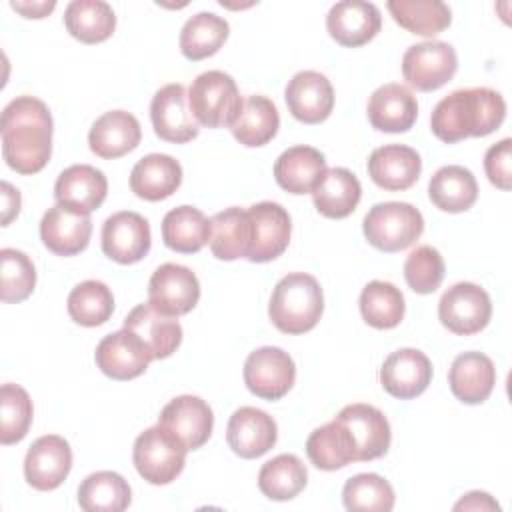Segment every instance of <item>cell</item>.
Returning <instances> with one entry per match:
<instances>
[{
  "label": "cell",
  "mask_w": 512,
  "mask_h": 512,
  "mask_svg": "<svg viewBox=\"0 0 512 512\" xmlns=\"http://www.w3.org/2000/svg\"><path fill=\"white\" fill-rule=\"evenodd\" d=\"M188 106L198 124L206 128H230L240 116L244 100L230 74L208 70L192 80L188 88Z\"/></svg>",
  "instance_id": "cell-4"
},
{
  "label": "cell",
  "mask_w": 512,
  "mask_h": 512,
  "mask_svg": "<svg viewBox=\"0 0 512 512\" xmlns=\"http://www.w3.org/2000/svg\"><path fill=\"white\" fill-rule=\"evenodd\" d=\"M296 380V364L278 346H262L248 354L244 362V384L262 400H280Z\"/></svg>",
  "instance_id": "cell-9"
},
{
  "label": "cell",
  "mask_w": 512,
  "mask_h": 512,
  "mask_svg": "<svg viewBox=\"0 0 512 512\" xmlns=\"http://www.w3.org/2000/svg\"><path fill=\"white\" fill-rule=\"evenodd\" d=\"M368 120L380 132H406L418 118L416 96L404 84H384L376 88L368 100Z\"/></svg>",
  "instance_id": "cell-25"
},
{
  "label": "cell",
  "mask_w": 512,
  "mask_h": 512,
  "mask_svg": "<svg viewBox=\"0 0 512 512\" xmlns=\"http://www.w3.org/2000/svg\"><path fill=\"white\" fill-rule=\"evenodd\" d=\"M382 26V16L376 4L360 0L336 2L326 16L328 34L346 48H358L370 42Z\"/></svg>",
  "instance_id": "cell-21"
},
{
  "label": "cell",
  "mask_w": 512,
  "mask_h": 512,
  "mask_svg": "<svg viewBox=\"0 0 512 512\" xmlns=\"http://www.w3.org/2000/svg\"><path fill=\"white\" fill-rule=\"evenodd\" d=\"M124 328L132 330L148 348L152 360L168 358L182 342V326L174 316L162 314L150 304L134 306L124 318Z\"/></svg>",
  "instance_id": "cell-26"
},
{
  "label": "cell",
  "mask_w": 512,
  "mask_h": 512,
  "mask_svg": "<svg viewBox=\"0 0 512 512\" xmlns=\"http://www.w3.org/2000/svg\"><path fill=\"white\" fill-rule=\"evenodd\" d=\"M388 12L398 26L418 36H436L452 22V12L442 0H390Z\"/></svg>",
  "instance_id": "cell-39"
},
{
  "label": "cell",
  "mask_w": 512,
  "mask_h": 512,
  "mask_svg": "<svg viewBox=\"0 0 512 512\" xmlns=\"http://www.w3.org/2000/svg\"><path fill=\"white\" fill-rule=\"evenodd\" d=\"M308 482V470L294 454H280L262 464L258 472V488L270 500H292Z\"/></svg>",
  "instance_id": "cell-41"
},
{
  "label": "cell",
  "mask_w": 512,
  "mask_h": 512,
  "mask_svg": "<svg viewBox=\"0 0 512 512\" xmlns=\"http://www.w3.org/2000/svg\"><path fill=\"white\" fill-rule=\"evenodd\" d=\"M114 312L112 290L100 280H84L72 288L68 294V314L70 318L86 328L100 326L108 322Z\"/></svg>",
  "instance_id": "cell-43"
},
{
  "label": "cell",
  "mask_w": 512,
  "mask_h": 512,
  "mask_svg": "<svg viewBox=\"0 0 512 512\" xmlns=\"http://www.w3.org/2000/svg\"><path fill=\"white\" fill-rule=\"evenodd\" d=\"M422 172L418 152L404 144H386L372 150L368 174L376 186L388 192H402L416 184Z\"/></svg>",
  "instance_id": "cell-23"
},
{
  "label": "cell",
  "mask_w": 512,
  "mask_h": 512,
  "mask_svg": "<svg viewBox=\"0 0 512 512\" xmlns=\"http://www.w3.org/2000/svg\"><path fill=\"white\" fill-rule=\"evenodd\" d=\"M510 148L512 140L504 138L498 144H492L486 150L484 156V170L488 180L500 188V190H510L512 186V172H510Z\"/></svg>",
  "instance_id": "cell-48"
},
{
  "label": "cell",
  "mask_w": 512,
  "mask_h": 512,
  "mask_svg": "<svg viewBox=\"0 0 512 512\" xmlns=\"http://www.w3.org/2000/svg\"><path fill=\"white\" fill-rule=\"evenodd\" d=\"M326 170L324 154L312 146H292L274 162V178L290 194H312Z\"/></svg>",
  "instance_id": "cell-29"
},
{
  "label": "cell",
  "mask_w": 512,
  "mask_h": 512,
  "mask_svg": "<svg viewBox=\"0 0 512 512\" xmlns=\"http://www.w3.org/2000/svg\"><path fill=\"white\" fill-rule=\"evenodd\" d=\"M132 502L130 484L112 470H100L78 486V504L86 512H122Z\"/></svg>",
  "instance_id": "cell-38"
},
{
  "label": "cell",
  "mask_w": 512,
  "mask_h": 512,
  "mask_svg": "<svg viewBox=\"0 0 512 512\" xmlns=\"http://www.w3.org/2000/svg\"><path fill=\"white\" fill-rule=\"evenodd\" d=\"M158 424L180 438L188 450H196L208 442L214 428V414L202 398L184 394L172 398L162 408Z\"/></svg>",
  "instance_id": "cell-18"
},
{
  "label": "cell",
  "mask_w": 512,
  "mask_h": 512,
  "mask_svg": "<svg viewBox=\"0 0 512 512\" xmlns=\"http://www.w3.org/2000/svg\"><path fill=\"white\" fill-rule=\"evenodd\" d=\"M506 116V102L500 92L478 86L462 88L444 96L432 110L430 128L446 144L464 138L488 136L500 128Z\"/></svg>",
  "instance_id": "cell-2"
},
{
  "label": "cell",
  "mask_w": 512,
  "mask_h": 512,
  "mask_svg": "<svg viewBox=\"0 0 512 512\" xmlns=\"http://www.w3.org/2000/svg\"><path fill=\"white\" fill-rule=\"evenodd\" d=\"M452 394L464 404H482L494 390L496 368L482 352L458 354L448 372Z\"/></svg>",
  "instance_id": "cell-28"
},
{
  "label": "cell",
  "mask_w": 512,
  "mask_h": 512,
  "mask_svg": "<svg viewBox=\"0 0 512 512\" xmlns=\"http://www.w3.org/2000/svg\"><path fill=\"white\" fill-rule=\"evenodd\" d=\"M20 192L10 184L2 182V226H8L20 212Z\"/></svg>",
  "instance_id": "cell-49"
},
{
  "label": "cell",
  "mask_w": 512,
  "mask_h": 512,
  "mask_svg": "<svg viewBox=\"0 0 512 512\" xmlns=\"http://www.w3.org/2000/svg\"><path fill=\"white\" fill-rule=\"evenodd\" d=\"M406 284L416 294H432L444 280V260L440 252L428 244L416 246L404 262Z\"/></svg>",
  "instance_id": "cell-47"
},
{
  "label": "cell",
  "mask_w": 512,
  "mask_h": 512,
  "mask_svg": "<svg viewBox=\"0 0 512 512\" xmlns=\"http://www.w3.org/2000/svg\"><path fill=\"white\" fill-rule=\"evenodd\" d=\"M228 22L214 12H198L186 20L180 32V52L188 60H204L214 56L226 42Z\"/></svg>",
  "instance_id": "cell-40"
},
{
  "label": "cell",
  "mask_w": 512,
  "mask_h": 512,
  "mask_svg": "<svg viewBox=\"0 0 512 512\" xmlns=\"http://www.w3.org/2000/svg\"><path fill=\"white\" fill-rule=\"evenodd\" d=\"M432 380V362L416 348H400L392 352L380 368L382 388L398 398L410 400L420 396Z\"/></svg>",
  "instance_id": "cell-19"
},
{
  "label": "cell",
  "mask_w": 512,
  "mask_h": 512,
  "mask_svg": "<svg viewBox=\"0 0 512 512\" xmlns=\"http://www.w3.org/2000/svg\"><path fill=\"white\" fill-rule=\"evenodd\" d=\"M362 228L374 248L392 254L406 250L422 236L424 218L408 202H380L368 210Z\"/></svg>",
  "instance_id": "cell-5"
},
{
  "label": "cell",
  "mask_w": 512,
  "mask_h": 512,
  "mask_svg": "<svg viewBox=\"0 0 512 512\" xmlns=\"http://www.w3.org/2000/svg\"><path fill=\"white\" fill-rule=\"evenodd\" d=\"M188 448L170 430L156 424L146 428L134 442L132 462L136 472L154 486L176 480L186 464Z\"/></svg>",
  "instance_id": "cell-6"
},
{
  "label": "cell",
  "mask_w": 512,
  "mask_h": 512,
  "mask_svg": "<svg viewBox=\"0 0 512 512\" xmlns=\"http://www.w3.org/2000/svg\"><path fill=\"white\" fill-rule=\"evenodd\" d=\"M150 120L160 140L186 144L198 136L200 128L188 106V92L182 84L162 86L150 102Z\"/></svg>",
  "instance_id": "cell-11"
},
{
  "label": "cell",
  "mask_w": 512,
  "mask_h": 512,
  "mask_svg": "<svg viewBox=\"0 0 512 512\" xmlns=\"http://www.w3.org/2000/svg\"><path fill=\"white\" fill-rule=\"evenodd\" d=\"M306 454L316 468L326 472L340 470L350 462H356V448L352 436L338 420L316 428L308 436Z\"/></svg>",
  "instance_id": "cell-36"
},
{
  "label": "cell",
  "mask_w": 512,
  "mask_h": 512,
  "mask_svg": "<svg viewBox=\"0 0 512 512\" xmlns=\"http://www.w3.org/2000/svg\"><path fill=\"white\" fill-rule=\"evenodd\" d=\"M92 236V220L68 206L54 204L40 220V238L44 246L58 256L82 252Z\"/></svg>",
  "instance_id": "cell-22"
},
{
  "label": "cell",
  "mask_w": 512,
  "mask_h": 512,
  "mask_svg": "<svg viewBox=\"0 0 512 512\" xmlns=\"http://www.w3.org/2000/svg\"><path fill=\"white\" fill-rule=\"evenodd\" d=\"M182 184V166L168 154H148L130 172V190L148 202L172 196Z\"/></svg>",
  "instance_id": "cell-30"
},
{
  "label": "cell",
  "mask_w": 512,
  "mask_h": 512,
  "mask_svg": "<svg viewBox=\"0 0 512 512\" xmlns=\"http://www.w3.org/2000/svg\"><path fill=\"white\" fill-rule=\"evenodd\" d=\"M10 6L26 18H44L56 8V2L54 0H48V2H10Z\"/></svg>",
  "instance_id": "cell-51"
},
{
  "label": "cell",
  "mask_w": 512,
  "mask_h": 512,
  "mask_svg": "<svg viewBox=\"0 0 512 512\" xmlns=\"http://www.w3.org/2000/svg\"><path fill=\"white\" fill-rule=\"evenodd\" d=\"M342 502L350 512H390L394 508V488L378 474H356L346 480Z\"/></svg>",
  "instance_id": "cell-44"
},
{
  "label": "cell",
  "mask_w": 512,
  "mask_h": 512,
  "mask_svg": "<svg viewBox=\"0 0 512 512\" xmlns=\"http://www.w3.org/2000/svg\"><path fill=\"white\" fill-rule=\"evenodd\" d=\"M96 366L112 380H132L146 372L152 356L146 344L128 328L104 336L94 352Z\"/></svg>",
  "instance_id": "cell-16"
},
{
  "label": "cell",
  "mask_w": 512,
  "mask_h": 512,
  "mask_svg": "<svg viewBox=\"0 0 512 512\" xmlns=\"http://www.w3.org/2000/svg\"><path fill=\"white\" fill-rule=\"evenodd\" d=\"M290 114L304 124L324 122L334 108V88L330 80L316 70L294 74L284 90Z\"/></svg>",
  "instance_id": "cell-17"
},
{
  "label": "cell",
  "mask_w": 512,
  "mask_h": 512,
  "mask_svg": "<svg viewBox=\"0 0 512 512\" xmlns=\"http://www.w3.org/2000/svg\"><path fill=\"white\" fill-rule=\"evenodd\" d=\"M454 510H500L496 500L486 492H468L462 500L454 504Z\"/></svg>",
  "instance_id": "cell-50"
},
{
  "label": "cell",
  "mask_w": 512,
  "mask_h": 512,
  "mask_svg": "<svg viewBox=\"0 0 512 512\" xmlns=\"http://www.w3.org/2000/svg\"><path fill=\"white\" fill-rule=\"evenodd\" d=\"M458 70V56L452 44L426 40L410 46L402 56V76L408 86L432 92L448 84Z\"/></svg>",
  "instance_id": "cell-7"
},
{
  "label": "cell",
  "mask_w": 512,
  "mask_h": 512,
  "mask_svg": "<svg viewBox=\"0 0 512 512\" xmlns=\"http://www.w3.org/2000/svg\"><path fill=\"white\" fill-rule=\"evenodd\" d=\"M52 114L34 96H18L6 104L0 120L2 156L18 174L40 172L52 154Z\"/></svg>",
  "instance_id": "cell-1"
},
{
  "label": "cell",
  "mask_w": 512,
  "mask_h": 512,
  "mask_svg": "<svg viewBox=\"0 0 512 512\" xmlns=\"http://www.w3.org/2000/svg\"><path fill=\"white\" fill-rule=\"evenodd\" d=\"M34 408L28 392L18 384H2L0 388V442L4 446L20 442L32 424Z\"/></svg>",
  "instance_id": "cell-45"
},
{
  "label": "cell",
  "mask_w": 512,
  "mask_h": 512,
  "mask_svg": "<svg viewBox=\"0 0 512 512\" xmlns=\"http://www.w3.org/2000/svg\"><path fill=\"white\" fill-rule=\"evenodd\" d=\"M352 436L356 448V462H368L384 456L390 448L392 432L382 410L370 404H348L336 418Z\"/></svg>",
  "instance_id": "cell-12"
},
{
  "label": "cell",
  "mask_w": 512,
  "mask_h": 512,
  "mask_svg": "<svg viewBox=\"0 0 512 512\" xmlns=\"http://www.w3.org/2000/svg\"><path fill=\"white\" fill-rule=\"evenodd\" d=\"M108 180L102 170L90 164H74L60 172L54 184V198L80 214H90L102 206Z\"/></svg>",
  "instance_id": "cell-24"
},
{
  "label": "cell",
  "mask_w": 512,
  "mask_h": 512,
  "mask_svg": "<svg viewBox=\"0 0 512 512\" xmlns=\"http://www.w3.org/2000/svg\"><path fill=\"white\" fill-rule=\"evenodd\" d=\"M324 312V296L318 280L306 272H290L270 296L268 316L284 334L310 332Z\"/></svg>",
  "instance_id": "cell-3"
},
{
  "label": "cell",
  "mask_w": 512,
  "mask_h": 512,
  "mask_svg": "<svg viewBox=\"0 0 512 512\" xmlns=\"http://www.w3.org/2000/svg\"><path fill=\"white\" fill-rule=\"evenodd\" d=\"M210 220L194 206L172 208L162 220L164 244L180 254H194L210 242Z\"/></svg>",
  "instance_id": "cell-34"
},
{
  "label": "cell",
  "mask_w": 512,
  "mask_h": 512,
  "mask_svg": "<svg viewBox=\"0 0 512 512\" xmlns=\"http://www.w3.org/2000/svg\"><path fill=\"white\" fill-rule=\"evenodd\" d=\"M278 438V426L274 418L254 406L238 408L226 428V440L234 454L252 460L264 456Z\"/></svg>",
  "instance_id": "cell-20"
},
{
  "label": "cell",
  "mask_w": 512,
  "mask_h": 512,
  "mask_svg": "<svg viewBox=\"0 0 512 512\" xmlns=\"http://www.w3.org/2000/svg\"><path fill=\"white\" fill-rule=\"evenodd\" d=\"M362 198L360 180L346 168H330L312 190L316 210L326 218L350 216Z\"/></svg>",
  "instance_id": "cell-33"
},
{
  "label": "cell",
  "mask_w": 512,
  "mask_h": 512,
  "mask_svg": "<svg viewBox=\"0 0 512 512\" xmlns=\"http://www.w3.org/2000/svg\"><path fill=\"white\" fill-rule=\"evenodd\" d=\"M210 250L218 260L248 258L252 248V224L246 210L232 206L210 218Z\"/></svg>",
  "instance_id": "cell-31"
},
{
  "label": "cell",
  "mask_w": 512,
  "mask_h": 512,
  "mask_svg": "<svg viewBox=\"0 0 512 512\" xmlns=\"http://www.w3.org/2000/svg\"><path fill=\"white\" fill-rule=\"evenodd\" d=\"M200 300V282L196 274L182 266L166 262L158 266L148 282V304L162 314H188Z\"/></svg>",
  "instance_id": "cell-10"
},
{
  "label": "cell",
  "mask_w": 512,
  "mask_h": 512,
  "mask_svg": "<svg viewBox=\"0 0 512 512\" xmlns=\"http://www.w3.org/2000/svg\"><path fill=\"white\" fill-rule=\"evenodd\" d=\"M152 244L150 224L138 212L122 210L102 224V252L118 264L140 262Z\"/></svg>",
  "instance_id": "cell-13"
},
{
  "label": "cell",
  "mask_w": 512,
  "mask_h": 512,
  "mask_svg": "<svg viewBox=\"0 0 512 512\" xmlns=\"http://www.w3.org/2000/svg\"><path fill=\"white\" fill-rule=\"evenodd\" d=\"M252 224V248L246 260L270 262L284 254L290 244L292 222L286 208L278 202H258L248 210Z\"/></svg>",
  "instance_id": "cell-15"
},
{
  "label": "cell",
  "mask_w": 512,
  "mask_h": 512,
  "mask_svg": "<svg viewBox=\"0 0 512 512\" xmlns=\"http://www.w3.org/2000/svg\"><path fill=\"white\" fill-rule=\"evenodd\" d=\"M64 24L72 38L84 44H98L112 36L116 14L102 0H72L64 12Z\"/></svg>",
  "instance_id": "cell-35"
},
{
  "label": "cell",
  "mask_w": 512,
  "mask_h": 512,
  "mask_svg": "<svg viewBox=\"0 0 512 512\" xmlns=\"http://www.w3.org/2000/svg\"><path fill=\"white\" fill-rule=\"evenodd\" d=\"M72 450L58 434H46L32 442L24 458L26 482L40 490H56L70 474Z\"/></svg>",
  "instance_id": "cell-14"
},
{
  "label": "cell",
  "mask_w": 512,
  "mask_h": 512,
  "mask_svg": "<svg viewBox=\"0 0 512 512\" xmlns=\"http://www.w3.org/2000/svg\"><path fill=\"white\" fill-rule=\"evenodd\" d=\"M278 126L280 116L276 104L266 96L254 94L244 100L242 112L230 126V132L240 144L256 148L268 144L276 136Z\"/></svg>",
  "instance_id": "cell-37"
},
{
  "label": "cell",
  "mask_w": 512,
  "mask_h": 512,
  "mask_svg": "<svg viewBox=\"0 0 512 512\" xmlns=\"http://www.w3.org/2000/svg\"><path fill=\"white\" fill-rule=\"evenodd\" d=\"M140 138V124L136 116L126 110L104 112L88 132L90 150L104 160H114L132 152L140 144Z\"/></svg>",
  "instance_id": "cell-27"
},
{
  "label": "cell",
  "mask_w": 512,
  "mask_h": 512,
  "mask_svg": "<svg viewBox=\"0 0 512 512\" xmlns=\"http://www.w3.org/2000/svg\"><path fill=\"white\" fill-rule=\"evenodd\" d=\"M428 196L432 204L444 212H466L478 198V182L464 166H442L428 182Z\"/></svg>",
  "instance_id": "cell-32"
},
{
  "label": "cell",
  "mask_w": 512,
  "mask_h": 512,
  "mask_svg": "<svg viewBox=\"0 0 512 512\" xmlns=\"http://www.w3.org/2000/svg\"><path fill=\"white\" fill-rule=\"evenodd\" d=\"M492 316V302L484 288L472 282L450 286L438 302V318L444 328L458 336H472L484 330Z\"/></svg>",
  "instance_id": "cell-8"
},
{
  "label": "cell",
  "mask_w": 512,
  "mask_h": 512,
  "mask_svg": "<svg viewBox=\"0 0 512 512\" xmlns=\"http://www.w3.org/2000/svg\"><path fill=\"white\" fill-rule=\"evenodd\" d=\"M404 296L400 288L390 282L372 280L362 288L360 314L366 324L378 330L396 328L404 318Z\"/></svg>",
  "instance_id": "cell-42"
},
{
  "label": "cell",
  "mask_w": 512,
  "mask_h": 512,
  "mask_svg": "<svg viewBox=\"0 0 512 512\" xmlns=\"http://www.w3.org/2000/svg\"><path fill=\"white\" fill-rule=\"evenodd\" d=\"M36 286V268L28 254L16 248L0 250V298L6 304L26 300Z\"/></svg>",
  "instance_id": "cell-46"
}]
</instances>
